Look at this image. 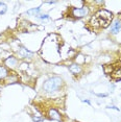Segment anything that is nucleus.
Returning <instances> with one entry per match:
<instances>
[{
  "label": "nucleus",
  "instance_id": "obj_6",
  "mask_svg": "<svg viewBox=\"0 0 121 122\" xmlns=\"http://www.w3.org/2000/svg\"><path fill=\"white\" fill-rule=\"evenodd\" d=\"M19 55H20L22 59H27V57H31L32 53L27 50V49H25L24 47H21L20 50H19Z\"/></svg>",
  "mask_w": 121,
  "mask_h": 122
},
{
  "label": "nucleus",
  "instance_id": "obj_7",
  "mask_svg": "<svg viewBox=\"0 0 121 122\" xmlns=\"http://www.w3.org/2000/svg\"><path fill=\"white\" fill-rule=\"evenodd\" d=\"M69 70L72 72L73 74H78V73H81V66H78L77 64H73V65H71L70 67H69Z\"/></svg>",
  "mask_w": 121,
  "mask_h": 122
},
{
  "label": "nucleus",
  "instance_id": "obj_12",
  "mask_svg": "<svg viewBox=\"0 0 121 122\" xmlns=\"http://www.w3.org/2000/svg\"><path fill=\"white\" fill-rule=\"evenodd\" d=\"M113 77H116V78H121V68L113 72Z\"/></svg>",
  "mask_w": 121,
  "mask_h": 122
},
{
  "label": "nucleus",
  "instance_id": "obj_5",
  "mask_svg": "<svg viewBox=\"0 0 121 122\" xmlns=\"http://www.w3.org/2000/svg\"><path fill=\"white\" fill-rule=\"evenodd\" d=\"M119 30H121V21L116 20L114 23L112 24L111 31L113 32V34H117V32H119Z\"/></svg>",
  "mask_w": 121,
  "mask_h": 122
},
{
  "label": "nucleus",
  "instance_id": "obj_8",
  "mask_svg": "<svg viewBox=\"0 0 121 122\" xmlns=\"http://www.w3.org/2000/svg\"><path fill=\"white\" fill-rule=\"evenodd\" d=\"M5 64H6L7 66H10V67H14V66L17 65V59L14 56H10L5 60Z\"/></svg>",
  "mask_w": 121,
  "mask_h": 122
},
{
  "label": "nucleus",
  "instance_id": "obj_4",
  "mask_svg": "<svg viewBox=\"0 0 121 122\" xmlns=\"http://www.w3.org/2000/svg\"><path fill=\"white\" fill-rule=\"evenodd\" d=\"M48 116H49V117H50V119H52V120L62 121V117H60V115L59 114V112H57L56 110H54V109H51V110H49Z\"/></svg>",
  "mask_w": 121,
  "mask_h": 122
},
{
  "label": "nucleus",
  "instance_id": "obj_10",
  "mask_svg": "<svg viewBox=\"0 0 121 122\" xmlns=\"http://www.w3.org/2000/svg\"><path fill=\"white\" fill-rule=\"evenodd\" d=\"M7 76V70L3 66H0V79H3Z\"/></svg>",
  "mask_w": 121,
  "mask_h": 122
},
{
  "label": "nucleus",
  "instance_id": "obj_3",
  "mask_svg": "<svg viewBox=\"0 0 121 122\" xmlns=\"http://www.w3.org/2000/svg\"><path fill=\"white\" fill-rule=\"evenodd\" d=\"M88 14V9L86 6L84 7H81V9H73L72 10V16L73 17H76V18H82L85 17Z\"/></svg>",
  "mask_w": 121,
  "mask_h": 122
},
{
  "label": "nucleus",
  "instance_id": "obj_15",
  "mask_svg": "<svg viewBox=\"0 0 121 122\" xmlns=\"http://www.w3.org/2000/svg\"><path fill=\"white\" fill-rule=\"evenodd\" d=\"M97 96H100V97H106L108 94H97Z\"/></svg>",
  "mask_w": 121,
  "mask_h": 122
},
{
  "label": "nucleus",
  "instance_id": "obj_2",
  "mask_svg": "<svg viewBox=\"0 0 121 122\" xmlns=\"http://www.w3.org/2000/svg\"><path fill=\"white\" fill-rule=\"evenodd\" d=\"M63 79L60 77H51L47 79L43 85V90L46 93H53L62 87Z\"/></svg>",
  "mask_w": 121,
  "mask_h": 122
},
{
  "label": "nucleus",
  "instance_id": "obj_1",
  "mask_svg": "<svg viewBox=\"0 0 121 122\" xmlns=\"http://www.w3.org/2000/svg\"><path fill=\"white\" fill-rule=\"evenodd\" d=\"M112 20V14L106 10H101L95 14L93 18L91 19L90 23L92 26L98 27V28H106L109 26L110 22Z\"/></svg>",
  "mask_w": 121,
  "mask_h": 122
},
{
  "label": "nucleus",
  "instance_id": "obj_9",
  "mask_svg": "<svg viewBox=\"0 0 121 122\" xmlns=\"http://www.w3.org/2000/svg\"><path fill=\"white\" fill-rule=\"evenodd\" d=\"M26 15H29V16H35V17H38L40 15V9L37 7V9H32V10H29L28 12H26Z\"/></svg>",
  "mask_w": 121,
  "mask_h": 122
},
{
  "label": "nucleus",
  "instance_id": "obj_11",
  "mask_svg": "<svg viewBox=\"0 0 121 122\" xmlns=\"http://www.w3.org/2000/svg\"><path fill=\"white\" fill-rule=\"evenodd\" d=\"M7 10V6L6 4L3 3V2H0V15H4Z\"/></svg>",
  "mask_w": 121,
  "mask_h": 122
},
{
  "label": "nucleus",
  "instance_id": "obj_14",
  "mask_svg": "<svg viewBox=\"0 0 121 122\" xmlns=\"http://www.w3.org/2000/svg\"><path fill=\"white\" fill-rule=\"evenodd\" d=\"M40 121H43V118H39L38 116L34 117V122H40Z\"/></svg>",
  "mask_w": 121,
  "mask_h": 122
},
{
  "label": "nucleus",
  "instance_id": "obj_13",
  "mask_svg": "<svg viewBox=\"0 0 121 122\" xmlns=\"http://www.w3.org/2000/svg\"><path fill=\"white\" fill-rule=\"evenodd\" d=\"M37 18L39 19V20H49V19H50V17H49L48 15H43V14H40Z\"/></svg>",
  "mask_w": 121,
  "mask_h": 122
}]
</instances>
